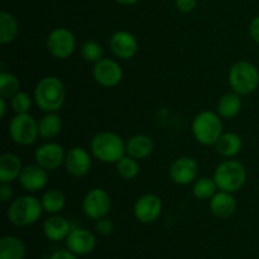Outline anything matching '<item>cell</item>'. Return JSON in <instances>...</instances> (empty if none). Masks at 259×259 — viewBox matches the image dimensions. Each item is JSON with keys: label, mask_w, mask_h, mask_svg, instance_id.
Here are the masks:
<instances>
[{"label": "cell", "mask_w": 259, "mask_h": 259, "mask_svg": "<svg viewBox=\"0 0 259 259\" xmlns=\"http://www.w3.org/2000/svg\"><path fill=\"white\" fill-rule=\"evenodd\" d=\"M66 89L62 81L56 76H46L38 81L34 89V101L45 113H56L63 106Z\"/></svg>", "instance_id": "6da1fadb"}, {"label": "cell", "mask_w": 259, "mask_h": 259, "mask_svg": "<svg viewBox=\"0 0 259 259\" xmlns=\"http://www.w3.org/2000/svg\"><path fill=\"white\" fill-rule=\"evenodd\" d=\"M90 149L94 158L103 163H116L126 153L125 143L121 137L111 132H100L94 136Z\"/></svg>", "instance_id": "7a4b0ae2"}, {"label": "cell", "mask_w": 259, "mask_h": 259, "mask_svg": "<svg viewBox=\"0 0 259 259\" xmlns=\"http://www.w3.org/2000/svg\"><path fill=\"white\" fill-rule=\"evenodd\" d=\"M45 211L42 202L33 195H24L13 200L8 207V219L13 225L24 228L37 223Z\"/></svg>", "instance_id": "3957f363"}, {"label": "cell", "mask_w": 259, "mask_h": 259, "mask_svg": "<svg viewBox=\"0 0 259 259\" xmlns=\"http://www.w3.org/2000/svg\"><path fill=\"white\" fill-rule=\"evenodd\" d=\"M247 169L244 164L235 159H227L217 167L212 179L220 191L238 192L247 182Z\"/></svg>", "instance_id": "277c9868"}, {"label": "cell", "mask_w": 259, "mask_h": 259, "mask_svg": "<svg viewBox=\"0 0 259 259\" xmlns=\"http://www.w3.org/2000/svg\"><path fill=\"white\" fill-rule=\"evenodd\" d=\"M228 80L233 91L242 96L249 95L259 86V71L254 63L249 61H239L232 66Z\"/></svg>", "instance_id": "5b68a950"}, {"label": "cell", "mask_w": 259, "mask_h": 259, "mask_svg": "<svg viewBox=\"0 0 259 259\" xmlns=\"http://www.w3.org/2000/svg\"><path fill=\"white\" fill-rule=\"evenodd\" d=\"M192 134L202 146H215L223 134L222 116L210 110L199 113L192 121Z\"/></svg>", "instance_id": "8992f818"}, {"label": "cell", "mask_w": 259, "mask_h": 259, "mask_svg": "<svg viewBox=\"0 0 259 259\" xmlns=\"http://www.w3.org/2000/svg\"><path fill=\"white\" fill-rule=\"evenodd\" d=\"M9 134L13 142L18 146H32L39 137L38 121L29 113L15 114L9 123Z\"/></svg>", "instance_id": "52a82bcc"}, {"label": "cell", "mask_w": 259, "mask_h": 259, "mask_svg": "<svg viewBox=\"0 0 259 259\" xmlns=\"http://www.w3.org/2000/svg\"><path fill=\"white\" fill-rule=\"evenodd\" d=\"M46 46H47L48 52L53 57L58 60H66L75 52L76 38L67 28H56L48 34Z\"/></svg>", "instance_id": "ba28073f"}, {"label": "cell", "mask_w": 259, "mask_h": 259, "mask_svg": "<svg viewBox=\"0 0 259 259\" xmlns=\"http://www.w3.org/2000/svg\"><path fill=\"white\" fill-rule=\"evenodd\" d=\"M111 209L110 195L103 189H93L82 200L83 214L91 220L105 218Z\"/></svg>", "instance_id": "9c48e42d"}, {"label": "cell", "mask_w": 259, "mask_h": 259, "mask_svg": "<svg viewBox=\"0 0 259 259\" xmlns=\"http://www.w3.org/2000/svg\"><path fill=\"white\" fill-rule=\"evenodd\" d=\"M163 204L158 195L144 194L134 204V217L142 224H152L161 217Z\"/></svg>", "instance_id": "30bf717a"}, {"label": "cell", "mask_w": 259, "mask_h": 259, "mask_svg": "<svg viewBox=\"0 0 259 259\" xmlns=\"http://www.w3.org/2000/svg\"><path fill=\"white\" fill-rule=\"evenodd\" d=\"M93 76L96 82L106 89L118 86L123 80V70L116 61L110 58H101L94 65Z\"/></svg>", "instance_id": "8fae6325"}, {"label": "cell", "mask_w": 259, "mask_h": 259, "mask_svg": "<svg viewBox=\"0 0 259 259\" xmlns=\"http://www.w3.org/2000/svg\"><path fill=\"white\" fill-rule=\"evenodd\" d=\"M35 163L47 171H56L65 164L66 152L62 147L55 142H47L37 148L34 153Z\"/></svg>", "instance_id": "7c38bea8"}, {"label": "cell", "mask_w": 259, "mask_h": 259, "mask_svg": "<svg viewBox=\"0 0 259 259\" xmlns=\"http://www.w3.org/2000/svg\"><path fill=\"white\" fill-rule=\"evenodd\" d=\"M199 163L192 157L184 156L175 159L169 167V177L177 185H190L197 180Z\"/></svg>", "instance_id": "4fadbf2b"}, {"label": "cell", "mask_w": 259, "mask_h": 259, "mask_svg": "<svg viewBox=\"0 0 259 259\" xmlns=\"http://www.w3.org/2000/svg\"><path fill=\"white\" fill-rule=\"evenodd\" d=\"M109 47L115 57L121 60H131L138 52V40L131 32L118 30L109 39Z\"/></svg>", "instance_id": "5bb4252c"}, {"label": "cell", "mask_w": 259, "mask_h": 259, "mask_svg": "<svg viewBox=\"0 0 259 259\" xmlns=\"http://www.w3.org/2000/svg\"><path fill=\"white\" fill-rule=\"evenodd\" d=\"M20 186L27 192H38L45 189L48 184V171L39 164H28L23 167L18 179Z\"/></svg>", "instance_id": "9a60e30c"}, {"label": "cell", "mask_w": 259, "mask_h": 259, "mask_svg": "<svg viewBox=\"0 0 259 259\" xmlns=\"http://www.w3.org/2000/svg\"><path fill=\"white\" fill-rule=\"evenodd\" d=\"M98 240L94 233L88 229H72L66 239V247L68 250L75 253L76 255H88L94 252L96 248Z\"/></svg>", "instance_id": "2e32d148"}, {"label": "cell", "mask_w": 259, "mask_h": 259, "mask_svg": "<svg viewBox=\"0 0 259 259\" xmlns=\"http://www.w3.org/2000/svg\"><path fill=\"white\" fill-rule=\"evenodd\" d=\"M65 167L71 176H86L91 169V154L82 147H73L66 153Z\"/></svg>", "instance_id": "e0dca14e"}, {"label": "cell", "mask_w": 259, "mask_h": 259, "mask_svg": "<svg viewBox=\"0 0 259 259\" xmlns=\"http://www.w3.org/2000/svg\"><path fill=\"white\" fill-rule=\"evenodd\" d=\"M209 201L210 211L219 219H229L237 210V200L232 192L219 190Z\"/></svg>", "instance_id": "ac0fdd59"}, {"label": "cell", "mask_w": 259, "mask_h": 259, "mask_svg": "<svg viewBox=\"0 0 259 259\" xmlns=\"http://www.w3.org/2000/svg\"><path fill=\"white\" fill-rule=\"evenodd\" d=\"M71 230L72 229H71V224L68 223V220L58 214L51 215L43 223V233L51 242L57 243L66 240Z\"/></svg>", "instance_id": "d6986e66"}, {"label": "cell", "mask_w": 259, "mask_h": 259, "mask_svg": "<svg viewBox=\"0 0 259 259\" xmlns=\"http://www.w3.org/2000/svg\"><path fill=\"white\" fill-rule=\"evenodd\" d=\"M153 141H152L151 137L146 136V134H136V136H132L125 143L126 154L133 157L137 161L148 158L152 154V152H153Z\"/></svg>", "instance_id": "ffe728a7"}, {"label": "cell", "mask_w": 259, "mask_h": 259, "mask_svg": "<svg viewBox=\"0 0 259 259\" xmlns=\"http://www.w3.org/2000/svg\"><path fill=\"white\" fill-rule=\"evenodd\" d=\"M23 169L22 161L14 153H4L0 157V182L12 184L19 179Z\"/></svg>", "instance_id": "44dd1931"}, {"label": "cell", "mask_w": 259, "mask_h": 259, "mask_svg": "<svg viewBox=\"0 0 259 259\" xmlns=\"http://www.w3.org/2000/svg\"><path fill=\"white\" fill-rule=\"evenodd\" d=\"M243 147V141L237 133L233 132H227L220 136L215 143V149L220 156L225 157V158H233L237 154L240 153Z\"/></svg>", "instance_id": "7402d4cb"}, {"label": "cell", "mask_w": 259, "mask_h": 259, "mask_svg": "<svg viewBox=\"0 0 259 259\" xmlns=\"http://www.w3.org/2000/svg\"><path fill=\"white\" fill-rule=\"evenodd\" d=\"M27 248L20 238L5 235L0 239V259H24Z\"/></svg>", "instance_id": "603a6c76"}, {"label": "cell", "mask_w": 259, "mask_h": 259, "mask_svg": "<svg viewBox=\"0 0 259 259\" xmlns=\"http://www.w3.org/2000/svg\"><path fill=\"white\" fill-rule=\"evenodd\" d=\"M242 95L235 91L227 93L218 101V114L224 119H233L240 113L243 106Z\"/></svg>", "instance_id": "cb8c5ba5"}, {"label": "cell", "mask_w": 259, "mask_h": 259, "mask_svg": "<svg viewBox=\"0 0 259 259\" xmlns=\"http://www.w3.org/2000/svg\"><path fill=\"white\" fill-rule=\"evenodd\" d=\"M19 33V24L17 18L10 13L3 10L0 13V43L2 45H9Z\"/></svg>", "instance_id": "d4e9b609"}, {"label": "cell", "mask_w": 259, "mask_h": 259, "mask_svg": "<svg viewBox=\"0 0 259 259\" xmlns=\"http://www.w3.org/2000/svg\"><path fill=\"white\" fill-rule=\"evenodd\" d=\"M62 120L56 113H46L38 120V132L43 139H52L61 133Z\"/></svg>", "instance_id": "484cf974"}, {"label": "cell", "mask_w": 259, "mask_h": 259, "mask_svg": "<svg viewBox=\"0 0 259 259\" xmlns=\"http://www.w3.org/2000/svg\"><path fill=\"white\" fill-rule=\"evenodd\" d=\"M40 202H42V207L46 212L55 215L62 211L63 207H65L66 196L61 190L51 189L43 194Z\"/></svg>", "instance_id": "4316f807"}, {"label": "cell", "mask_w": 259, "mask_h": 259, "mask_svg": "<svg viewBox=\"0 0 259 259\" xmlns=\"http://www.w3.org/2000/svg\"><path fill=\"white\" fill-rule=\"evenodd\" d=\"M218 190L215 180L211 177H200L192 185V194L199 200H210Z\"/></svg>", "instance_id": "83f0119b"}, {"label": "cell", "mask_w": 259, "mask_h": 259, "mask_svg": "<svg viewBox=\"0 0 259 259\" xmlns=\"http://www.w3.org/2000/svg\"><path fill=\"white\" fill-rule=\"evenodd\" d=\"M20 91V81L14 73H0V96L5 99H12Z\"/></svg>", "instance_id": "f1b7e54d"}, {"label": "cell", "mask_w": 259, "mask_h": 259, "mask_svg": "<svg viewBox=\"0 0 259 259\" xmlns=\"http://www.w3.org/2000/svg\"><path fill=\"white\" fill-rule=\"evenodd\" d=\"M116 172L120 177L125 180H133L138 176L139 174V164L137 159L131 156H124L115 163Z\"/></svg>", "instance_id": "f546056e"}, {"label": "cell", "mask_w": 259, "mask_h": 259, "mask_svg": "<svg viewBox=\"0 0 259 259\" xmlns=\"http://www.w3.org/2000/svg\"><path fill=\"white\" fill-rule=\"evenodd\" d=\"M81 56L86 62L95 65L101 58H104V50L95 40H86L81 47Z\"/></svg>", "instance_id": "4dcf8cb0"}, {"label": "cell", "mask_w": 259, "mask_h": 259, "mask_svg": "<svg viewBox=\"0 0 259 259\" xmlns=\"http://www.w3.org/2000/svg\"><path fill=\"white\" fill-rule=\"evenodd\" d=\"M10 105L15 114H28L32 108V99L25 91L20 90L10 99Z\"/></svg>", "instance_id": "1f68e13d"}, {"label": "cell", "mask_w": 259, "mask_h": 259, "mask_svg": "<svg viewBox=\"0 0 259 259\" xmlns=\"http://www.w3.org/2000/svg\"><path fill=\"white\" fill-rule=\"evenodd\" d=\"M95 230L101 237H109V235H111V233L114 230L113 222L110 219H108L106 217L101 218V219L95 222Z\"/></svg>", "instance_id": "d6a6232c"}, {"label": "cell", "mask_w": 259, "mask_h": 259, "mask_svg": "<svg viewBox=\"0 0 259 259\" xmlns=\"http://www.w3.org/2000/svg\"><path fill=\"white\" fill-rule=\"evenodd\" d=\"M177 10L181 13H190L196 7V0H175Z\"/></svg>", "instance_id": "836d02e7"}, {"label": "cell", "mask_w": 259, "mask_h": 259, "mask_svg": "<svg viewBox=\"0 0 259 259\" xmlns=\"http://www.w3.org/2000/svg\"><path fill=\"white\" fill-rule=\"evenodd\" d=\"M13 187L10 184H5V182H0V200L3 202H10V200L13 199Z\"/></svg>", "instance_id": "e575fe53"}, {"label": "cell", "mask_w": 259, "mask_h": 259, "mask_svg": "<svg viewBox=\"0 0 259 259\" xmlns=\"http://www.w3.org/2000/svg\"><path fill=\"white\" fill-rule=\"evenodd\" d=\"M50 259H80L78 255H76L75 253H72L71 250L68 249H61V250H56L51 254Z\"/></svg>", "instance_id": "d590c367"}, {"label": "cell", "mask_w": 259, "mask_h": 259, "mask_svg": "<svg viewBox=\"0 0 259 259\" xmlns=\"http://www.w3.org/2000/svg\"><path fill=\"white\" fill-rule=\"evenodd\" d=\"M249 34H250V38L259 45V15L250 22Z\"/></svg>", "instance_id": "8d00e7d4"}, {"label": "cell", "mask_w": 259, "mask_h": 259, "mask_svg": "<svg viewBox=\"0 0 259 259\" xmlns=\"http://www.w3.org/2000/svg\"><path fill=\"white\" fill-rule=\"evenodd\" d=\"M7 114V99L0 96V118H4Z\"/></svg>", "instance_id": "74e56055"}, {"label": "cell", "mask_w": 259, "mask_h": 259, "mask_svg": "<svg viewBox=\"0 0 259 259\" xmlns=\"http://www.w3.org/2000/svg\"><path fill=\"white\" fill-rule=\"evenodd\" d=\"M119 5H123V7H131V5L137 4L139 0H115Z\"/></svg>", "instance_id": "f35d334b"}]
</instances>
